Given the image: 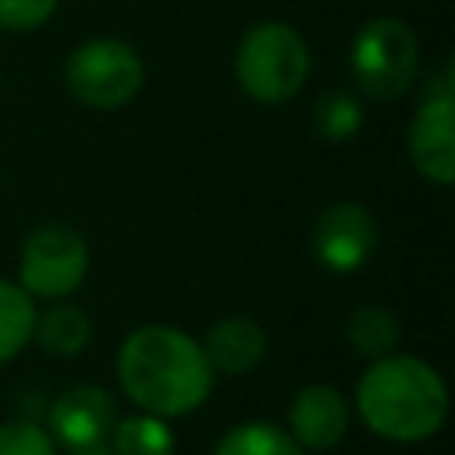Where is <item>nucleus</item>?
<instances>
[{"mask_svg":"<svg viewBox=\"0 0 455 455\" xmlns=\"http://www.w3.org/2000/svg\"><path fill=\"white\" fill-rule=\"evenodd\" d=\"M36 313V299L18 281H0V366L28 348Z\"/></svg>","mask_w":455,"mask_h":455,"instance_id":"nucleus-16","label":"nucleus"},{"mask_svg":"<svg viewBox=\"0 0 455 455\" xmlns=\"http://www.w3.org/2000/svg\"><path fill=\"white\" fill-rule=\"evenodd\" d=\"M409 160L430 185L455 181V82L451 64L434 71L423 85L419 107L409 121Z\"/></svg>","mask_w":455,"mask_h":455,"instance_id":"nucleus-7","label":"nucleus"},{"mask_svg":"<svg viewBox=\"0 0 455 455\" xmlns=\"http://www.w3.org/2000/svg\"><path fill=\"white\" fill-rule=\"evenodd\" d=\"M32 341H39L43 352H50V355L71 359V355H78L92 341V323H89V316L78 306L57 299L43 313H36Z\"/></svg>","mask_w":455,"mask_h":455,"instance_id":"nucleus-12","label":"nucleus"},{"mask_svg":"<svg viewBox=\"0 0 455 455\" xmlns=\"http://www.w3.org/2000/svg\"><path fill=\"white\" fill-rule=\"evenodd\" d=\"M313 259L331 274H355L377 249V220L355 199L327 203L309 231Z\"/></svg>","mask_w":455,"mask_h":455,"instance_id":"nucleus-8","label":"nucleus"},{"mask_svg":"<svg viewBox=\"0 0 455 455\" xmlns=\"http://www.w3.org/2000/svg\"><path fill=\"white\" fill-rule=\"evenodd\" d=\"M117 416V402L107 387L75 384L53 398L46 412V434L57 448H68L75 455H96L100 448H107Z\"/></svg>","mask_w":455,"mask_h":455,"instance_id":"nucleus-9","label":"nucleus"},{"mask_svg":"<svg viewBox=\"0 0 455 455\" xmlns=\"http://www.w3.org/2000/svg\"><path fill=\"white\" fill-rule=\"evenodd\" d=\"M0 455H57V444L46 427L28 419H7L0 423Z\"/></svg>","mask_w":455,"mask_h":455,"instance_id":"nucleus-18","label":"nucleus"},{"mask_svg":"<svg viewBox=\"0 0 455 455\" xmlns=\"http://www.w3.org/2000/svg\"><path fill=\"white\" fill-rule=\"evenodd\" d=\"M89 274V242L78 228L64 220L39 224L25 235L18 252V284L39 302L68 299L82 288Z\"/></svg>","mask_w":455,"mask_h":455,"instance_id":"nucleus-6","label":"nucleus"},{"mask_svg":"<svg viewBox=\"0 0 455 455\" xmlns=\"http://www.w3.org/2000/svg\"><path fill=\"white\" fill-rule=\"evenodd\" d=\"M348 71L355 92L373 103L402 100L419 75V43L416 32L391 14L370 18L359 25L348 46Z\"/></svg>","mask_w":455,"mask_h":455,"instance_id":"nucleus-4","label":"nucleus"},{"mask_svg":"<svg viewBox=\"0 0 455 455\" xmlns=\"http://www.w3.org/2000/svg\"><path fill=\"white\" fill-rule=\"evenodd\" d=\"M107 444H110V455H174V430H171V419L139 409V412L117 416Z\"/></svg>","mask_w":455,"mask_h":455,"instance_id":"nucleus-13","label":"nucleus"},{"mask_svg":"<svg viewBox=\"0 0 455 455\" xmlns=\"http://www.w3.org/2000/svg\"><path fill=\"white\" fill-rule=\"evenodd\" d=\"M352 423L348 398L334 384H306L295 391L288 405V434L299 441V448L309 451H331L345 441Z\"/></svg>","mask_w":455,"mask_h":455,"instance_id":"nucleus-10","label":"nucleus"},{"mask_svg":"<svg viewBox=\"0 0 455 455\" xmlns=\"http://www.w3.org/2000/svg\"><path fill=\"white\" fill-rule=\"evenodd\" d=\"M60 0H0V28L4 32H32L57 14Z\"/></svg>","mask_w":455,"mask_h":455,"instance_id":"nucleus-19","label":"nucleus"},{"mask_svg":"<svg viewBox=\"0 0 455 455\" xmlns=\"http://www.w3.org/2000/svg\"><path fill=\"white\" fill-rule=\"evenodd\" d=\"M146 82V64L139 50L117 36H92L78 43L64 60L68 92L92 110L128 107Z\"/></svg>","mask_w":455,"mask_h":455,"instance_id":"nucleus-5","label":"nucleus"},{"mask_svg":"<svg viewBox=\"0 0 455 455\" xmlns=\"http://www.w3.org/2000/svg\"><path fill=\"white\" fill-rule=\"evenodd\" d=\"M309 64L313 57L302 32L284 21H256L235 46V82L263 107L295 100L309 78Z\"/></svg>","mask_w":455,"mask_h":455,"instance_id":"nucleus-3","label":"nucleus"},{"mask_svg":"<svg viewBox=\"0 0 455 455\" xmlns=\"http://www.w3.org/2000/svg\"><path fill=\"white\" fill-rule=\"evenodd\" d=\"M355 416L380 441L419 444L448 419V384L427 359L395 348L359 373Z\"/></svg>","mask_w":455,"mask_h":455,"instance_id":"nucleus-2","label":"nucleus"},{"mask_svg":"<svg viewBox=\"0 0 455 455\" xmlns=\"http://www.w3.org/2000/svg\"><path fill=\"white\" fill-rule=\"evenodd\" d=\"M124 398L153 416L178 419L196 412L213 391V366L203 355L199 338L174 323L135 327L114 359Z\"/></svg>","mask_w":455,"mask_h":455,"instance_id":"nucleus-1","label":"nucleus"},{"mask_svg":"<svg viewBox=\"0 0 455 455\" xmlns=\"http://www.w3.org/2000/svg\"><path fill=\"white\" fill-rule=\"evenodd\" d=\"M0 68H4V64H0Z\"/></svg>","mask_w":455,"mask_h":455,"instance_id":"nucleus-20","label":"nucleus"},{"mask_svg":"<svg viewBox=\"0 0 455 455\" xmlns=\"http://www.w3.org/2000/svg\"><path fill=\"white\" fill-rule=\"evenodd\" d=\"M213 455H306V451L299 448V441L281 423L245 419V423L228 427L217 437Z\"/></svg>","mask_w":455,"mask_h":455,"instance_id":"nucleus-14","label":"nucleus"},{"mask_svg":"<svg viewBox=\"0 0 455 455\" xmlns=\"http://www.w3.org/2000/svg\"><path fill=\"white\" fill-rule=\"evenodd\" d=\"M363 128V96L348 89H327L313 103V132L327 142H345Z\"/></svg>","mask_w":455,"mask_h":455,"instance_id":"nucleus-17","label":"nucleus"},{"mask_svg":"<svg viewBox=\"0 0 455 455\" xmlns=\"http://www.w3.org/2000/svg\"><path fill=\"white\" fill-rule=\"evenodd\" d=\"M398 334H402L398 316H395L391 309H384V306H373V302L355 306V309L348 313V320H345V338H348V345H352L366 363H370V359H380V355H387V352H395V348H398Z\"/></svg>","mask_w":455,"mask_h":455,"instance_id":"nucleus-15","label":"nucleus"},{"mask_svg":"<svg viewBox=\"0 0 455 455\" xmlns=\"http://www.w3.org/2000/svg\"><path fill=\"white\" fill-rule=\"evenodd\" d=\"M199 345H203V355L213 366V373L242 377L263 363L267 331L259 327V320H252L245 313H231V316H220L217 323H210Z\"/></svg>","mask_w":455,"mask_h":455,"instance_id":"nucleus-11","label":"nucleus"}]
</instances>
